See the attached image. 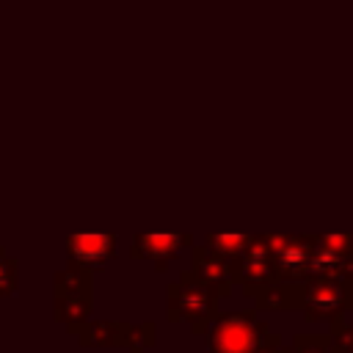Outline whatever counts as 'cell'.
<instances>
[{"label": "cell", "instance_id": "5b68a950", "mask_svg": "<svg viewBox=\"0 0 353 353\" xmlns=\"http://www.w3.org/2000/svg\"><path fill=\"white\" fill-rule=\"evenodd\" d=\"M279 281L287 284H301L309 279V262H312V248L314 237L312 234H265Z\"/></svg>", "mask_w": 353, "mask_h": 353}, {"label": "cell", "instance_id": "7a4b0ae2", "mask_svg": "<svg viewBox=\"0 0 353 353\" xmlns=\"http://www.w3.org/2000/svg\"><path fill=\"white\" fill-rule=\"evenodd\" d=\"M218 314V292L199 281L190 270L179 276L176 284L168 287V320L188 323L196 334H201Z\"/></svg>", "mask_w": 353, "mask_h": 353}, {"label": "cell", "instance_id": "277c9868", "mask_svg": "<svg viewBox=\"0 0 353 353\" xmlns=\"http://www.w3.org/2000/svg\"><path fill=\"white\" fill-rule=\"evenodd\" d=\"M91 314V273L66 265L55 273V320L77 334Z\"/></svg>", "mask_w": 353, "mask_h": 353}, {"label": "cell", "instance_id": "e0dca14e", "mask_svg": "<svg viewBox=\"0 0 353 353\" xmlns=\"http://www.w3.org/2000/svg\"><path fill=\"white\" fill-rule=\"evenodd\" d=\"M256 353H295V350L292 347H281V342H279V345H268V347H262Z\"/></svg>", "mask_w": 353, "mask_h": 353}, {"label": "cell", "instance_id": "8992f818", "mask_svg": "<svg viewBox=\"0 0 353 353\" xmlns=\"http://www.w3.org/2000/svg\"><path fill=\"white\" fill-rule=\"evenodd\" d=\"M276 281H279V273H276L270 245H268L265 234L254 237L248 243V248L232 262V284H240V287H245L248 295H256L259 290H265Z\"/></svg>", "mask_w": 353, "mask_h": 353}, {"label": "cell", "instance_id": "52a82bcc", "mask_svg": "<svg viewBox=\"0 0 353 353\" xmlns=\"http://www.w3.org/2000/svg\"><path fill=\"white\" fill-rule=\"evenodd\" d=\"M190 243H193V237L182 234V232H146V234L132 237L130 256L152 262L157 270H165L168 262H174L185 248H190Z\"/></svg>", "mask_w": 353, "mask_h": 353}, {"label": "cell", "instance_id": "5bb4252c", "mask_svg": "<svg viewBox=\"0 0 353 353\" xmlns=\"http://www.w3.org/2000/svg\"><path fill=\"white\" fill-rule=\"evenodd\" d=\"M17 292V259L0 248V298Z\"/></svg>", "mask_w": 353, "mask_h": 353}, {"label": "cell", "instance_id": "ac0fdd59", "mask_svg": "<svg viewBox=\"0 0 353 353\" xmlns=\"http://www.w3.org/2000/svg\"><path fill=\"white\" fill-rule=\"evenodd\" d=\"M347 292H350V306H353V276L347 279Z\"/></svg>", "mask_w": 353, "mask_h": 353}, {"label": "cell", "instance_id": "ba28073f", "mask_svg": "<svg viewBox=\"0 0 353 353\" xmlns=\"http://www.w3.org/2000/svg\"><path fill=\"white\" fill-rule=\"evenodd\" d=\"M66 256L69 265H77L83 270H97L105 268L116 256V234H97V232H83V234H69L66 237Z\"/></svg>", "mask_w": 353, "mask_h": 353}, {"label": "cell", "instance_id": "8fae6325", "mask_svg": "<svg viewBox=\"0 0 353 353\" xmlns=\"http://www.w3.org/2000/svg\"><path fill=\"white\" fill-rule=\"evenodd\" d=\"M259 309H298V284L276 281L254 295Z\"/></svg>", "mask_w": 353, "mask_h": 353}, {"label": "cell", "instance_id": "2e32d148", "mask_svg": "<svg viewBox=\"0 0 353 353\" xmlns=\"http://www.w3.org/2000/svg\"><path fill=\"white\" fill-rule=\"evenodd\" d=\"M295 353H328V336H295Z\"/></svg>", "mask_w": 353, "mask_h": 353}, {"label": "cell", "instance_id": "7c38bea8", "mask_svg": "<svg viewBox=\"0 0 353 353\" xmlns=\"http://www.w3.org/2000/svg\"><path fill=\"white\" fill-rule=\"evenodd\" d=\"M251 240H254V237H248V234H229V232H221V234H207L204 245H207L212 254H218L221 259L234 262V259L248 248Z\"/></svg>", "mask_w": 353, "mask_h": 353}, {"label": "cell", "instance_id": "30bf717a", "mask_svg": "<svg viewBox=\"0 0 353 353\" xmlns=\"http://www.w3.org/2000/svg\"><path fill=\"white\" fill-rule=\"evenodd\" d=\"M127 325L130 323H116V320H94L85 323L77 336L83 347H119L127 342Z\"/></svg>", "mask_w": 353, "mask_h": 353}, {"label": "cell", "instance_id": "9a60e30c", "mask_svg": "<svg viewBox=\"0 0 353 353\" xmlns=\"http://www.w3.org/2000/svg\"><path fill=\"white\" fill-rule=\"evenodd\" d=\"M328 336V353H353V325H331Z\"/></svg>", "mask_w": 353, "mask_h": 353}, {"label": "cell", "instance_id": "3957f363", "mask_svg": "<svg viewBox=\"0 0 353 353\" xmlns=\"http://www.w3.org/2000/svg\"><path fill=\"white\" fill-rule=\"evenodd\" d=\"M298 306L303 309V317L309 323H342L345 309L350 306V292H347V281L339 279H306L298 284Z\"/></svg>", "mask_w": 353, "mask_h": 353}, {"label": "cell", "instance_id": "9c48e42d", "mask_svg": "<svg viewBox=\"0 0 353 353\" xmlns=\"http://www.w3.org/2000/svg\"><path fill=\"white\" fill-rule=\"evenodd\" d=\"M190 273L204 281L207 287H212L218 292V298L232 292V262L221 259L218 254H212L207 245H193V265Z\"/></svg>", "mask_w": 353, "mask_h": 353}, {"label": "cell", "instance_id": "4fadbf2b", "mask_svg": "<svg viewBox=\"0 0 353 353\" xmlns=\"http://www.w3.org/2000/svg\"><path fill=\"white\" fill-rule=\"evenodd\" d=\"M154 345V323H130L127 325V342L124 347L130 353H143Z\"/></svg>", "mask_w": 353, "mask_h": 353}, {"label": "cell", "instance_id": "6da1fadb", "mask_svg": "<svg viewBox=\"0 0 353 353\" xmlns=\"http://www.w3.org/2000/svg\"><path fill=\"white\" fill-rule=\"evenodd\" d=\"M279 334L254 312H232L215 317L207 334V353H256L268 345H279Z\"/></svg>", "mask_w": 353, "mask_h": 353}]
</instances>
